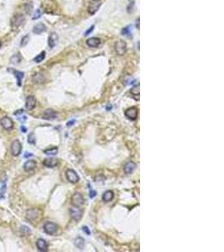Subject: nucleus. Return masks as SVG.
<instances>
[{"instance_id": "obj_1", "label": "nucleus", "mask_w": 224, "mask_h": 252, "mask_svg": "<svg viewBox=\"0 0 224 252\" xmlns=\"http://www.w3.org/2000/svg\"><path fill=\"white\" fill-rule=\"evenodd\" d=\"M25 20V15L22 14H15L11 20V26L13 28H19L21 25H23Z\"/></svg>"}, {"instance_id": "obj_2", "label": "nucleus", "mask_w": 224, "mask_h": 252, "mask_svg": "<svg viewBox=\"0 0 224 252\" xmlns=\"http://www.w3.org/2000/svg\"><path fill=\"white\" fill-rule=\"evenodd\" d=\"M115 50L117 55L123 56L126 53L127 51V44L124 40H119L115 43Z\"/></svg>"}, {"instance_id": "obj_3", "label": "nucleus", "mask_w": 224, "mask_h": 252, "mask_svg": "<svg viewBox=\"0 0 224 252\" xmlns=\"http://www.w3.org/2000/svg\"><path fill=\"white\" fill-rule=\"evenodd\" d=\"M22 151V145L20 142V140H14L11 144V153L15 156H20Z\"/></svg>"}, {"instance_id": "obj_4", "label": "nucleus", "mask_w": 224, "mask_h": 252, "mask_svg": "<svg viewBox=\"0 0 224 252\" xmlns=\"http://www.w3.org/2000/svg\"><path fill=\"white\" fill-rule=\"evenodd\" d=\"M66 179L68 180V182L72 183H77L79 182V176L78 174L72 169H68L66 172Z\"/></svg>"}, {"instance_id": "obj_5", "label": "nucleus", "mask_w": 224, "mask_h": 252, "mask_svg": "<svg viewBox=\"0 0 224 252\" xmlns=\"http://www.w3.org/2000/svg\"><path fill=\"white\" fill-rule=\"evenodd\" d=\"M70 214H71V217L75 221H79L82 217V210L79 207L73 206L70 209Z\"/></svg>"}, {"instance_id": "obj_6", "label": "nucleus", "mask_w": 224, "mask_h": 252, "mask_svg": "<svg viewBox=\"0 0 224 252\" xmlns=\"http://www.w3.org/2000/svg\"><path fill=\"white\" fill-rule=\"evenodd\" d=\"M57 229H58V226L55 223L47 222L44 224L45 232L48 234H50V235L55 234L57 231Z\"/></svg>"}, {"instance_id": "obj_7", "label": "nucleus", "mask_w": 224, "mask_h": 252, "mask_svg": "<svg viewBox=\"0 0 224 252\" xmlns=\"http://www.w3.org/2000/svg\"><path fill=\"white\" fill-rule=\"evenodd\" d=\"M72 202L73 206L76 207H82L84 204V198H83L82 195L79 193H75L72 198Z\"/></svg>"}, {"instance_id": "obj_8", "label": "nucleus", "mask_w": 224, "mask_h": 252, "mask_svg": "<svg viewBox=\"0 0 224 252\" xmlns=\"http://www.w3.org/2000/svg\"><path fill=\"white\" fill-rule=\"evenodd\" d=\"M125 116L128 119H130L132 121L136 120L138 118V109L136 107H132V108H128V109L125 110Z\"/></svg>"}, {"instance_id": "obj_9", "label": "nucleus", "mask_w": 224, "mask_h": 252, "mask_svg": "<svg viewBox=\"0 0 224 252\" xmlns=\"http://www.w3.org/2000/svg\"><path fill=\"white\" fill-rule=\"evenodd\" d=\"M0 124H1L3 128L4 129H7V130H11L12 129L14 128L13 120L10 119L9 117H7V116L2 118V119L0 120Z\"/></svg>"}, {"instance_id": "obj_10", "label": "nucleus", "mask_w": 224, "mask_h": 252, "mask_svg": "<svg viewBox=\"0 0 224 252\" xmlns=\"http://www.w3.org/2000/svg\"><path fill=\"white\" fill-rule=\"evenodd\" d=\"M59 40V36L55 32H52L50 35H49V38H48V45H49L50 48H54L57 43H58Z\"/></svg>"}, {"instance_id": "obj_11", "label": "nucleus", "mask_w": 224, "mask_h": 252, "mask_svg": "<svg viewBox=\"0 0 224 252\" xmlns=\"http://www.w3.org/2000/svg\"><path fill=\"white\" fill-rule=\"evenodd\" d=\"M101 1L100 0H94L93 2H92V4H90L89 8H88V13L91 15H94L100 8L101 6Z\"/></svg>"}, {"instance_id": "obj_12", "label": "nucleus", "mask_w": 224, "mask_h": 252, "mask_svg": "<svg viewBox=\"0 0 224 252\" xmlns=\"http://www.w3.org/2000/svg\"><path fill=\"white\" fill-rule=\"evenodd\" d=\"M36 105V99L34 98V96L30 95L28 96L26 99V103H25V108L28 110H32L34 109Z\"/></svg>"}, {"instance_id": "obj_13", "label": "nucleus", "mask_w": 224, "mask_h": 252, "mask_svg": "<svg viewBox=\"0 0 224 252\" xmlns=\"http://www.w3.org/2000/svg\"><path fill=\"white\" fill-rule=\"evenodd\" d=\"M86 43L88 45L89 47H92V48H96V47H98L100 44H101V40L99 38H97V37H91L87 40Z\"/></svg>"}, {"instance_id": "obj_14", "label": "nucleus", "mask_w": 224, "mask_h": 252, "mask_svg": "<svg viewBox=\"0 0 224 252\" xmlns=\"http://www.w3.org/2000/svg\"><path fill=\"white\" fill-rule=\"evenodd\" d=\"M135 168H136V164L133 162V161H128L123 167V171L126 174L128 175V174H131V173L134 172Z\"/></svg>"}, {"instance_id": "obj_15", "label": "nucleus", "mask_w": 224, "mask_h": 252, "mask_svg": "<svg viewBox=\"0 0 224 252\" xmlns=\"http://www.w3.org/2000/svg\"><path fill=\"white\" fill-rule=\"evenodd\" d=\"M36 246H37V248H38V250H39V251L45 252L47 251V250H48V245H47L46 241H45V240H43V239H39V240H37V242H36Z\"/></svg>"}, {"instance_id": "obj_16", "label": "nucleus", "mask_w": 224, "mask_h": 252, "mask_svg": "<svg viewBox=\"0 0 224 252\" xmlns=\"http://www.w3.org/2000/svg\"><path fill=\"white\" fill-rule=\"evenodd\" d=\"M56 116H57V114L54 110H52V109H47V110H45L44 112V114L42 115V118L44 119L49 120V119H55Z\"/></svg>"}, {"instance_id": "obj_17", "label": "nucleus", "mask_w": 224, "mask_h": 252, "mask_svg": "<svg viewBox=\"0 0 224 252\" xmlns=\"http://www.w3.org/2000/svg\"><path fill=\"white\" fill-rule=\"evenodd\" d=\"M46 30V26L43 23H39L37 25H35L33 28V32L34 34L36 35H40L41 33H43Z\"/></svg>"}, {"instance_id": "obj_18", "label": "nucleus", "mask_w": 224, "mask_h": 252, "mask_svg": "<svg viewBox=\"0 0 224 252\" xmlns=\"http://www.w3.org/2000/svg\"><path fill=\"white\" fill-rule=\"evenodd\" d=\"M36 161L34 160H29L27 161L25 164H24V170L25 172H30L32 170H34V168L36 167Z\"/></svg>"}, {"instance_id": "obj_19", "label": "nucleus", "mask_w": 224, "mask_h": 252, "mask_svg": "<svg viewBox=\"0 0 224 252\" xmlns=\"http://www.w3.org/2000/svg\"><path fill=\"white\" fill-rule=\"evenodd\" d=\"M43 164H44L45 167H46L52 168L57 166L58 161H57L56 159L55 158H47L45 159L44 161H43Z\"/></svg>"}, {"instance_id": "obj_20", "label": "nucleus", "mask_w": 224, "mask_h": 252, "mask_svg": "<svg viewBox=\"0 0 224 252\" xmlns=\"http://www.w3.org/2000/svg\"><path fill=\"white\" fill-rule=\"evenodd\" d=\"M13 74L15 75L16 79H17V84L18 86L20 87L22 85V79L24 77V72H20V71H17V70H13Z\"/></svg>"}, {"instance_id": "obj_21", "label": "nucleus", "mask_w": 224, "mask_h": 252, "mask_svg": "<svg viewBox=\"0 0 224 252\" xmlns=\"http://www.w3.org/2000/svg\"><path fill=\"white\" fill-rule=\"evenodd\" d=\"M113 198H114V193L112 191H106L102 195V200L105 203H108L112 201Z\"/></svg>"}, {"instance_id": "obj_22", "label": "nucleus", "mask_w": 224, "mask_h": 252, "mask_svg": "<svg viewBox=\"0 0 224 252\" xmlns=\"http://www.w3.org/2000/svg\"><path fill=\"white\" fill-rule=\"evenodd\" d=\"M84 245H85V240H84L83 238L77 237L76 239V240H75V245H76L78 249L82 250L83 248H84Z\"/></svg>"}, {"instance_id": "obj_23", "label": "nucleus", "mask_w": 224, "mask_h": 252, "mask_svg": "<svg viewBox=\"0 0 224 252\" xmlns=\"http://www.w3.org/2000/svg\"><path fill=\"white\" fill-rule=\"evenodd\" d=\"M9 61L11 64H14V65L19 64L20 61H21V56H20V54H15L11 56V58H10Z\"/></svg>"}, {"instance_id": "obj_24", "label": "nucleus", "mask_w": 224, "mask_h": 252, "mask_svg": "<svg viewBox=\"0 0 224 252\" xmlns=\"http://www.w3.org/2000/svg\"><path fill=\"white\" fill-rule=\"evenodd\" d=\"M44 153L45 155H48V156H55V155L58 153V148L57 147H52V148L45 150Z\"/></svg>"}, {"instance_id": "obj_25", "label": "nucleus", "mask_w": 224, "mask_h": 252, "mask_svg": "<svg viewBox=\"0 0 224 252\" xmlns=\"http://www.w3.org/2000/svg\"><path fill=\"white\" fill-rule=\"evenodd\" d=\"M45 58V51H41L38 56H36L34 57V62H36V63H39V62H41L42 61H44Z\"/></svg>"}, {"instance_id": "obj_26", "label": "nucleus", "mask_w": 224, "mask_h": 252, "mask_svg": "<svg viewBox=\"0 0 224 252\" xmlns=\"http://www.w3.org/2000/svg\"><path fill=\"white\" fill-rule=\"evenodd\" d=\"M130 93L133 96H138L139 98V84H138L137 86H134V88L130 89Z\"/></svg>"}, {"instance_id": "obj_27", "label": "nucleus", "mask_w": 224, "mask_h": 252, "mask_svg": "<svg viewBox=\"0 0 224 252\" xmlns=\"http://www.w3.org/2000/svg\"><path fill=\"white\" fill-rule=\"evenodd\" d=\"M29 35H25V36H23V37H22V39H21V41H20V46H21V47H25V46H26L27 44L29 43Z\"/></svg>"}, {"instance_id": "obj_28", "label": "nucleus", "mask_w": 224, "mask_h": 252, "mask_svg": "<svg viewBox=\"0 0 224 252\" xmlns=\"http://www.w3.org/2000/svg\"><path fill=\"white\" fill-rule=\"evenodd\" d=\"M131 33H132L131 26H126V27H124V28L122 30L123 35H131Z\"/></svg>"}, {"instance_id": "obj_29", "label": "nucleus", "mask_w": 224, "mask_h": 252, "mask_svg": "<svg viewBox=\"0 0 224 252\" xmlns=\"http://www.w3.org/2000/svg\"><path fill=\"white\" fill-rule=\"evenodd\" d=\"M28 142L29 144H35V137H34V134L33 133H30L28 135Z\"/></svg>"}, {"instance_id": "obj_30", "label": "nucleus", "mask_w": 224, "mask_h": 252, "mask_svg": "<svg viewBox=\"0 0 224 252\" xmlns=\"http://www.w3.org/2000/svg\"><path fill=\"white\" fill-rule=\"evenodd\" d=\"M40 16H41V11H40V9H37L34 13V15H33V17H32V20H38Z\"/></svg>"}, {"instance_id": "obj_31", "label": "nucleus", "mask_w": 224, "mask_h": 252, "mask_svg": "<svg viewBox=\"0 0 224 252\" xmlns=\"http://www.w3.org/2000/svg\"><path fill=\"white\" fill-rule=\"evenodd\" d=\"M94 27H95V25H92V26H91V28H89V29H88V30L86 31V33H85V35H86V36H88L89 34H91V33L93 32V30H94Z\"/></svg>"}, {"instance_id": "obj_32", "label": "nucleus", "mask_w": 224, "mask_h": 252, "mask_svg": "<svg viewBox=\"0 0 224 252\" xmlns=\"http://www.w3.org/2000/svg\"><path fill=\"white\" fill-rule=\"evenodd\" d=\"M96 195H97V192H96V191H94V190H90V193H89V197H90V198H94Z\"/></svg>"}, {"instance_id": "obj_33", "label": "nucleus", "mask_w": 224, "mask_h": 252, "mask_svg": "<svg viewBox=\"0 0 224 252\" xmlns=\"http://www.w3.org/2000/svg\"><path fill=\"white\" fill-rule=\"evenodd\" d=\"M23 114H24V110H23V109H19V110H17V111H15V115H16V116H18V115H22Z\"/></svg>"}, {"instance_id": "obj_34", "label": "nucleus", "mask_w": 224, "mask_h": 252, "mask_svg": "<svg viewBox=\"0 0 224 252\" xmlns=\"http://www.w3.org/2000/svg\"><path fill=\"white\" fill-rule=\"evenodd\" d=\"M82 230L84 231V232L86 233L87 234H88V235H90V234H91V232H90L89 229H88L87 226H84V227H82Z\"/></svg>"}, {"instance_id": "obj_35", "label": "nucleus", "mask_w": 224, "mask_h": 252, "mask_svg": "<svg viewBox=\"0 0 224 252\" xmlns=\"http://www.w3.org/2000/svg\"><path fill=\"white\" fill-rule=\"evenodd\" d=\"M74 124H75V120H71V121H69L68 123L66 124V125H67V126H72V125Z\"/></svg>"}, {"instance_id": "obj_36", "label": "nucleus", "mask_w": 224, "mask_h": 252, "mask_svg": "<svg viewBox=\"0 0 224 252\" xmlns=\"http://www.w3.org/2000/svg\"><path fill=\"white\" fill-rule=\"evenodd\" d=\"M31 156H33V154H32V153H25V158H27V157H31Z\"/></svg>"}, {"instance_id": "obj_37", "label": "nucleus", "mask_w": 224, "mask_h": 252, "mask_svg": "<svg viewBox=\"0 0 224 252\" xmlns=\"http://www.w3.org/2000/svg\"><path fill=\"white\" fill-rule=\"evenodd\" d=\"M20 129H21V131H22V132H24V133H25V132L27 131V129L25 128V126H21Z\"/></svg>"}, {"instance_id": "obj_38", "label": "nucleus", "mask_w": 224, "mask_h": 252, "mask_svg": "<svg viewBox=\"0 0 224 252\" xmlns=\"http://www.w3.org/2000/svg\"><path fill=\"white\" fill-rule=\"evenodd\" d=\"M1 45H2V43H1V41H0V48H1Z\"/></svg>"}]
</instances>
